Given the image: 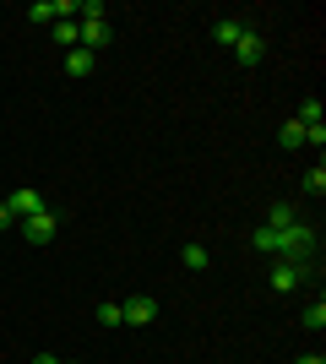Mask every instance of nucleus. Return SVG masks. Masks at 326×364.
<instances>
[{"mask_svg":"<svg viewBox=\"0 0 326 364\" xmlns=\"http://www.w3.org/2000/svg\"><path fill=\"white\" fill-rule=\"evenodd\" d=\"M98 326H125V316H120V299L98 304Z\"/></svg>","mask_w":326,"mask_h":364,"instance_id":"ddd939ff","label":"nucleus"},{"mask_svg":"<svg viewBox=\"0 0 326 364\" xmlns=\"http://www.w3.org/2000/svg\"><path fill=\"white\" fill-rule=\"evenodd\" d=\"M28 22H55V0H33V6H28Z\"/></svg>","mask_w":326,"mask_h":364,"instance_id":"dca6fc26","label":"nucleus"},{"mask_svg":"<svg viewBox=\"0 0 326 364\" xmlns=\"http://www.w3.org/2000/svg\"><path fill=\"white\" fill-rule=\"evenodd\" d=\"M294 364H326V359H321V353H299Z\"/></svg>","mask_w":326,"mask_h":364,"instance_id":"aec40b11","label":"nucleus"},{"mask_svg":"<svg viewBox=\"0 0 326 364\" xmlns=\"http://www.w3.org/2000/svg\"><path fill=\"white\" fill-rule=\"evenodd\" d=\"M278 141H283V147H305V125H299V120H288V125L278 131Z\"/></svg>","mask_w":326,"mask_h":364,"instance_id":"4468645a","label":"nucleus"},{"mask_svg":"<svg viewBox=\"0 0 326 364\" xmlns=\"http://www.w3.org/2000/svg\"><path fill=\"white\" fill-rule=\"evenodd\" d=\"M212 38H217L223 49H234L239 38H245V22H234V16H223V22H212Z\"/></svg>","mask_w":326,"mask_h":364,"instance_id":"6e6552de","label":"nucleus"},{"mask_svg":"<svg viewBox=\"0 0 326 364\" xmlns=\"http://www.w3.org/2000/svg\"><path fill=\"white\" fill-rule=\"evenodd\" d=\"M288 223H299L294 201H272V213H266V228H288Z\"/></svg>","mask_w":326,"mask_h":364,"instance_id":"9d476101","label":"nucleus"},{"mask_svg":"<svg viewBox=\"0 0 326 364\" xmlns=\"http://www.w3.org/2000/svg\"><path fill=\"white\" fill-rule=\"evenodd\" d=\"M229 55H234V65H245V71H250V65H261V60H266V38H261L256 28H245V38H239Z\"/></svg>","mask_w":326,"mask_h":364,"instance_id":"20e7f679","label":"nucleus"},{"mask_svg":"<svg viewBox=\"0 0 326 364\" xmlns=\"http://www.w3.org/2000/svg\"><path fill=\"white\" fill-rule=\"evenodd\" d=\"M38 207H44V191H11V201H6V213H11L16 223H22V218H33Z\"/></svg>","mask_w":326,"mask_h":364,"instance_id":"423d86ee","label":"nucleus"},{"mask_svg":"<svg viewBox=\"0 0 326 364\" xmlns=\"http://www.w3.org/2000/svg\"><path fill=\"white\" fill-rule=\"evenodd\" d=\"M55 38H60L65 49H77L82 44V28H77V22H55Z\"/></svg>","mask_w":326,"mask_h":364,"instance_id":"2eb2a0df","label":"nucleus"},{"mask_svg":"<svg viewBox=\"0 0 326 364\" xmlns=\"http://www.w3.org/2000/svg\"><path fill=\"white\" fill-rule=\"evenodd\" d=\"M305 147H326V125H310V131H305Z\"/></svg>","mask_w":326,"mask_h":364,"instance_id":"a211bd4d","label":"nucleus"},{"mask_svg":"<svg viewBox=\"0 0 326 364\" xmlns=\"http://www.w3.org/2000/svg\"><path fill=\"white\" fill-rule=\"evenodd\" d=\"M180 261H185V272H207V267H212L207 245H185V250H180Z\"/></svg>","mask_w":326,"mask_h":364,"instance_id":"1a4fd4ad","label":"nucleus"},{"mask_svg":"<svg viewBox=\"0 0 326 364\" xmlns=\"http://www.w3.org/2000/svg\"><path fill=\"white\" fill-rule=\"evenodd\" d=\"M6 228H16V218L6 213V201H0V234H6Z\"/></svg>","mask_w":326,"mask_h":364,"instance_id":"6ab92c4d","label":"nucleus"},{"mask_svg":"<svg viewBox=\"0 0 326 364\" xmlns=\"http://www.w3.org/2000/svg\"><path fill=\"white\" fill-rule=\"evenodd\" d=\"M60 364H65V359H60Z\"/></svg>","mask_w":326,"mask_h":364,"instance_id":"4be33fe9","label":"nucleus"},{"mask_svg":"<svg viewBox=\"0 0 326 364\" xmlns=\"http://www.w3.org/2000/svg\"><path fill=\"white\" fill-rule=\"evenodd\" d=\"M299 326H310V332H321V326H326V299H310V304H305V316H299Z\"/></svg>","mask_w":326,"mask_h":364,"instance_id":"9b49d317","label":"nucleus"},{"mask_svg":"<svg viewBox=\"0 0 326 364\" xmlns=\"http://www.w3.org/2000/svg\"><path fill=\"white\" fill-rule=\"evenodd\" d=\"M120 316H125V326H153L158 321V299L153 294H131V299H120Z\"/></svg>","mask_w":326,"mask_h":364,"instance_id":"7ed1b4c3","label":"nucleus"},{"mask_svg":"<svg viewBox=\"0 0 326 364\" xmlns=\"http://www.w3.org/2000/svg\"><path fill=\"white\" fill-rule=\"evenodd\" d=\"M16 228H22V240H28V245H49V240H55V228H60V213H55V207H38V213L22 218Z\"/></svg>","mask_w":326,"mask_h":364,"instance_id":"f03ea898","label":"nucleus"},{"mask_svg":"<svg viewBox=\"0 0 326 364\" xmlns=\"http://www.w3.org/2000/svg\"><path fill=\"white\" fill-rule=\"evenodd\" d=\"M77 28H82V49H93V55H98V49H109V38H114V28H109L104 16H82Z\"/></svg>","mask_w":326,"mask_h":364,"instance_id":"39448f33","label":"nucleus"},{"mask_svg":"<svg viewBox=\"0 0 326 364\" xmlns=\"http://www.w3.org/2000/svg\"><path fill=\"white\" fill-rule=\"evenodd\" d=\"M321 109H326L321 98H305V104H299V114H294V120L305 125V131H310V125H321Z\"/></svg>","mask_w":326,"mask_h":364,"instance_id":"f8f14e48","label":"nucleus"},{"mask_svg":"<svg viewBox=\"0 0 326 364\" xmlns=\"http://www.w3.org/2000/svg\"><path fill=\"white\" fill-rule=\"evenodd\" d=\"M305 191H310V196H321V191H326V168H321V164L305 174Z\"/></svg>","mask_w":326,"mask_h":364,"instance_id":"f3484780","label":"nucleus"},{"mask_svg":"<svg viewBox=\"0 0 326 364\" xmlns=\"http://www.w3.org/2000/svg\"><path fill=\"white\" fill-rule=\"evenodd\" d=\"M98 71V55H93V49H65V76H77V82H82V76H93Z\"/></svg>","mask_w":326,"mask_h":364,"instance_id":"0eeeda50","label":"nucleus"},{"mask_svg":"<svg viewBox=\"0 0 326 364\" xmlns=\"http://www.w3.org/2000/svg\"><path fill=\"white\" fill-rule=\"evenodd\" d=\"M33 364H60V359H55V353H38V359H33Z\"/></svg>","mask_w":326,"mask_h":364,"instance_id":"412c9836","label":"nucleus"},{"mask_svg":"<svg viewBox=\"0 0 326 364\" xmlns=\"http://www.w3.org/2000/svg\"><path fill=\"white\" fill-rule=\"evenodd\" d=\"M305 277H315V256L310 261H288V256L272 261V289H278V294H294Z\"/></svg>","mask_w":326,"mask_h":364,"instance_id":"f257e3e1","label":"nucleus"}]
</instances>
